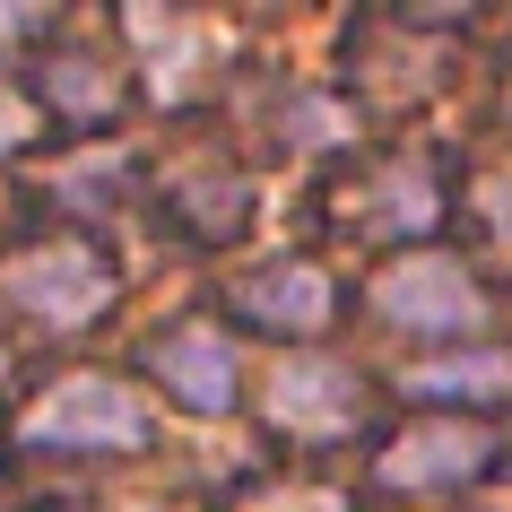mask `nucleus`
Here are the masks:
<instances>
[{
  "mask_svg": "<svg viewBox=\"0 0 512 512\" xmlns=\"http://www.w3.org/2000/svg\"><path fill=\"white\" fill-rule=\"evenodd\" d=\"M27 443H79V452H131L148 443V400L113 374H70L27 408Z\"/></svg>",
  "mask_w": 512,
  "mask_h": 512,
  "instance_id": "1",
  "label": "nucleus"
},
{
  "mask_svg": "<svg viewBox=\"0 0 512 512\" xmlns=\"http://www.w3.org/2000/svg\"><path fill=\"white\" fill-rule=\"evenodd\" d=\"M243 512H348L339 495H261V504H243Z\"/></svg>",
  "mask_w": 512,
  "mask_h": 512,
  "instance_id": "15",
  "label": "nucleus"
},
{
  "mask_svg": "<svg viewBox=\"0 0 512 512\" xmlns=\"http://www.w3.org/2000/svg\"><path fill=\"white\" fill-rule=\"evenodd\" d=\"M270 417L287 434H339L356 417L348 365H330V356H287V365L270 374Z\"/></svg>",
  "mask_w": 512,
  "mask_h": 512,
  "instance_id": "4",
  "label": "nucleus"
},
{
  "mask_svg": "<svg viewBox=\"0 0 512 512\" xmlns=\"http://www.w3.org/2000/svg\"><path fill=\"white\" fill-rule=\"evenodd\" d=\"M18 139H35V105L0 87V148H18Z\"/></svg>",
  "mask_w": 512,
  "mask_h": 512,
  "instance_id": "14",
  "label": "nucleus"
},
{
  "mask_svg": "<svg viewBox=\"0 0 512 512\" xmlns=\"http://www.w3.org/2000/svg\"><path fill=\"white\" fill-rule=\"evenodd\" d=\"M131 44L148 53L157 96L174 105V96L191 87V70H200V53H209V27H200V18H174V9H157V0H139L131 9Z\"/></svg>",
  "mask_w": 512,
  "mask_h": 512,
  "instance_id": "8",
  "label": "nucleus"
},
{
  "mask_svg": "<svg viewBox=\"0 0 512 512\" xmlns=\"http://www.w3.org/2000/svg\"><path fill=\"white\" fill-rule=\"evenodd\" d=\"M243 304L278 330H322L330 322V278L313 261H261V270L243 278Z\"/></svg>",
  "mask_w": 512,
  "mask_h": 512,
  "instance_id": "7",
  "label": "nucleus"
},
{
  "mask_svg": "<svg viewBox=\"0 0 512 512\" xmlns=\"http://www.w3.org/2000/svg\"><path fill=\"white\" fill-rule=\"evenodd\" d=\"M35 27V9H27V0H0V44H9V35H27Z\"/></svg>",
  "mask_w": 512,
  "mask_h": 512,
  "instance_id": "16",
  "label": "nucleus"
},
{
  "mask_svg": "<svg viewBox=\"0 0 512 512\" xmlns=\"http://www.w3.org/2000/svg\"><path fill=\"white\" fill-rule=\"evenodd\" d=\"M287 122L304 131V148H330V139H348V113H339V105H296Z\"/></svg>",
  "mask_w": 512,
  "mask_h": 512,
  "instance_id": "13",
  "label": "nucleus"
},
{
  "mask_svg": "<svg viewBox=\"0 0 512 512\" xmlns=\"http://www.w3.org/2000/svg\"><path fill=\"white\" fill-rule=\"evenodd\" d=\"M374 304H382V322H400V330H478L486 322V296L469 287V270L460 261H391V270L374 278Z\"/></svg>",
  "mask_w": 512,
  "mask_h": 512,
  "instance_id": "3",
  "label": "nucleus"
},
{
  "mask_svg": "<svg viewBox=\"0 0 512 512\" xmlns=\"http://www.w3.org/2000/svg\"><path fill=\"white\" fill-rule=\"evenodd\" d=\"M53 96L70 113H105L113 105V70H105V61H87V53H70V61H53Z\"/></svg>",
  "mask_w": 512,
  "mask_h": 512,
  "instance_id": "11",
  "label": "nucleus"
},
{
  "mask_svg": "<svg viewBox=\"0 0 512 512\" xmlns=\"http://www.w3.org/2000/svg\"><path fill=\"white\" fill-rule=\"evenodd\" d=\"M478 209H486V235H495V252H512V165H495L478 183Z\"/></svg>",
  "mask_w": 512,
  "mask_h": 512,
  "instance_id": "12",
  "label": "nucleus"
},
{
  "mask_svg": "<svg viewBox=\"0 0 512 512\" xmlns=\"http://www.w3.org/2000/svg\"><path fill=\"white\" fill-rule=\"evenodd\" d=\"M486 469V434L478 426H417L400 434L391 452H382V486H408V495H426V486H460Z\"/></svg>",
  "mask_w": 512,
  "mask_h": 512,
  "instance_id": "5",
  "label": "nucleus"
},
{
  "mask_svg": "<svg viewBox=\"0 0 512 512\" xmlns=\"http://www.w3.org/2000/svg\"><path fill=\"white\" fill-rule=\"evenodd\" d=\"M417 400H452V391H512V356L478 348V356H443V365H408Z\"/></svg>",
  "mask_w": 512,
  "mask_h": 512,
  "instance_id": "10",
  "label": "nucleus"
},
{
  "mask_svg": "<svg viewBox=\"0 0 512 512\" xmlns=\"http://www.w3.org/2000/svg\"><path fill=\"white\" fill-rule=\"evenodd\" d=\"M157 365L200 417H226V408H235V348H226L217 330H174L157 348Z\"/></svg>",
  "mask_w": 512,
  "mask_h": 512,
  "instance_id": "6",
  "label": "nucleus"
},
{
  "mask_svg": "<svg viewBox=\"0 0 512 512\" xmlns=\"http://www.w3.org/2000/svg\"><path fill=\"white\" fill-rule=\"evenodd\" d=\"M0 287H9L18 313H35V322H53V330H79L113 304V270L87 243H35V252H18L0 270Z\"/></svg>",
  "mask_w": 512,
  "mask_h": 512,
  "instance_id": "2",
  "label": "nucleus"
},
{
  "mask_svg": "<svg viewBox=\"0 0 512 512\" xmlns=\"http://www.w3.org/2000/svg\"><path fill=\"white\" fill-rule=\"evenodd\" d=\"M374 226H400V235H426L434 226V174L426 165H382L374 174Z\"/></svg>",
  "mask_w": 512,
  "mask_h": 512,
  "instance_id": "9",
  "label": "nucleus"
}]
</instances>
